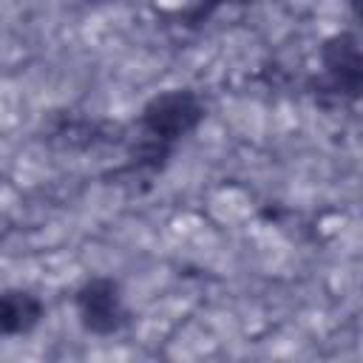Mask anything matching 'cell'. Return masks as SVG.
Here are the masks:
<instances>
[{"label": "cell", "instance_id": "6da1fadb", "mask_svg": "<svg viewBox=\"0 0 363 363\" xmlns=\"http://www.w3.org/2000/svg\"><path fill=\"white\" fill-rule=\"evenodd\" d=\"M204 119H207V105L199 91L187 85L164 88L142 105L136 116V136L170 159L179 142L193 136Z\"/></svg>", "mask_w": 363, "mask_h": 363}, {"label": "cell", "instance_id": "7a4b0ae2", "mask_svg": "<svg viewBox=\"0 0 363 363\" xmlns=\"http://www.w3.org/2000/svg\"><path fill=\"white\" fill-rule=\"evenodd\" d=\"M77 323L94 337H113L130 326L122 284L111 275H91L74 289Z\"/></svg>", "mask_w": 363, "mask_h": 363}, {"label": "cell", "instance_id": "3957f363", "mask_svg": "<svg viewBox=\"0 0 363 363\" xmlns=\"http://www.w3.org/2000/svg\"><path fill=\"white\" fill-rule=\"evenodd\" d=\"M318 62L323 79L318 82V96H332L335 102H357L363 91V48L354 31H335L318 48Z\"/></svg>", "mask_w": 363, "mask_h": 363}, {"label": "cell", "instance_id": "277c9868", "mask_svg": "<svg viewBox=\"0 0 363 363\" xmlns=\"http://www.w3.org/2000/svg\"><path fill=\"white\" fill-rule=\"evenodd\" d=\"M45 301L23 286L0 289V337H28L45 320Z\"/></svg>", "mask_w": 363, "mask_h": 363}, {"label": "cell", "instance_id": "5b68a950", "mask_svg": "<svg viewBox=\"0 0 363 363\" xmlns=\"http://www.w3.org/2000/svg\"><path fill=\"white\" fill-rule=\"evenodd\" d=\"M252 3L255 0H196L184 14H179V20L187 28H199L221 9H241V6H252Z\"/></svg>", "mask_w": 363, "mask_h": 363}, {"label": "cell", "instance_id": "8992f818", "mask_svg": "<svg viewBox=\"0 0 363 363\" xmlns=\"http://www.w3.org/2000/svg\"><path fill=\"white\" fill-rule=\"evenodd\" d=\"M85 3H119V0H85Z\"/></svg>", "mask_w": 363, "mask_h": 363}]
</instances>
